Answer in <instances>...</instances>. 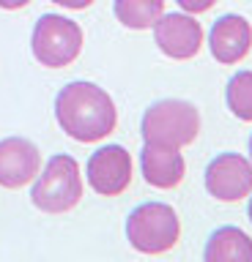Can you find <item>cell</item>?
Here are the masks:
<instances>
[{"mask_svg": "<svg viewBox=\"0 0 252 262\" xmlns=\"http://www.w3.org/2000/svg\"><path fill=\"white\" fill-rule=\"evenodd\" d=\"M55 118L77 142H99L118 126L115 101L93 82H69L55 98Z\"/></svg>", "mask_w": 252, "mask_h": 262, "instance_id": "6da1fadb", "label": "cell"}, {"mask_svg": "<svg viewBox=\"0 0 252 262\" xmlns=\"http://www.w3.org/2000/svg\"><path fill=\"white\" fill-rule=\"evenodd\" d=\"M140 131L148 145H167L181 150L200 134V112L195 104L181 98H162L145 110Z\"/></svg>", "mask_w": 252, "mask_h": 262, "instance_id": "7a4b0ae2", "label": "cell"}, {"mask_svg": "<svg viewBox=\"0 0 252 262\" xmlns=\"http://www.w3.org/2000/svg\"><path fill=\"white\" fill-rule=\"evenodd\" d=\"M33 191L30 202L44 213H69L83 200V178H80V164L66 153H58L47 161L44 169H38L33 178Z\"/></svg>", "mask_w": 252, "mask_h": 262, "instance_id": "3957f363", "label": "cell"}, {"mask_svg": "<svg viewBox=\"0 0 252 262\" xmlns=\"http://www.w3.org/2000/svg\"><path fill=\"white\" fill-rule=\"evenodd\" d=\"M129 246L140 254H165L176 249L181 237L178 213L167 202H145L129 213L126 219Z\"/></svg>", "mask_w": 252, "mask_h": 262, "instance_id": "277c9868", "label": "cell"}, {"mask_svg": "<svg viewBox=\"0 0 252 262\" xmlns=\"http://www.w3.org/2000/svg\"><path fill=\"white\" fill-rule=\"evenodd\" d=\"M30 49L36 60L47 69H63L74 63L83 49V28L61 14H44L33 28Z\"/></svg>", "mask_w": 252, "mask_h": 262, "instance_id": "5b68a950", "label": "cell"}, {"mask_svg": "<svg viewBox=\"0 0 252 262\" xmlns=\"http://www.w3.org/2000/svg\"><path fill=\"white\" fill-rule=\"evenodd\" d=\"M206 188L219 202H239L252 194V161L239 153H219L206 167Z\"/></svg>", "mask_w": 252, "mask_h": 262, "instance_id": "8992f818", "label": "cell"}, {"mask_svg": "<svg viewBox=\"0 0 252 262\" xmlns=\"http://www.w3.org/2000/svg\"><path fill=\"white\" fill-rule=\"evenodd\" d=\"M88 183L99 196H118L132 186V156L121 145H104L88 159Z\"/></svg>", "mask_w": 252, "mask_h": 262, "instance_id": "52a82bcc", "label": "cell"}, {"mask_svg": "<svg viewBox=\"0 0 252 262\" xmlns=\"http://www.w3.org/2000/svg\"><path fill=\"white\" fill-rule=\"evenodd\" d=\"M153 38L162 55L173 60H192L203 47V28L189 14H162L153 22Z\"/></svg>", "mask_w": 252, "mask_h": 262, "instance_id": "ba28073f", "label": "cell"}, {"mask_svg": "<svg viewBox=\"0 0 252 262\" xmlns=\"http://www.w3.org/2000/svg\"><path fill=\"white\" fill-rule=\"evenodd\" d=\"M42 169V153L25 137L0 139V186L22 188L38 175Z\"/></svg>", "mask_w": 252, "mask_h": 262, "instance_id": "9c48e42d", "label": "cell"}, {"mask_svg": "<svg viewBox=\"0 0 252 262\" xmlns=\"http://www.w3.org/2000/svg\"><path fill=\"white\" fill-rule=\"evenodd\" d=\"M208 49L222 66H236L252 49V25L239 14H225L208 33Z\"/></svg>", "mask_w": 252, "mask_h": 262, "instance_id": "30bf717a", "label": "cell"}, {"mask_svg": "<svg viewBox=\"0 0 252 262\" xmlns=\"http://www.w3.org/2000/svg\"><path fill=\"white\" fill-rule=\"evenodd\" d=\"M140 167L145 183L153 188H176L186 175V161L178 153V147L167 145H148L145 142L140 153Z\"/></svg>", "mask_w": 252, "mask_h": 262, "instance_id": "8fae6325", "label": "cell"}, {"mask_svg": "<svg viewBox=\"0 0 252 262\" xmlns=\"http://www.w3.org/2000/svg\"><path fill=\"white\" fill-rule=\"evenodd\" d=\"M203 257L206 262H252V237L239 227H219L211 232Z\"/></svg>", "mask_w": 252, "mask_h": 262, "instance_id": "7c38bea8", "label": "cell"}, {"mask_svg": "<svg viewBox=\"0 0 252 262\" xmlns=\"http://www.w3.org/2000/svg\"><path fill=\"white\" fill-rule=\"evenodd\" d=\"M165 14V0H115V19L129 30H148Z\"/></svg>", "mask_w": 252, "mask_h": 262, "instance_id": "4fadbf2b", "label": "cell"}, {"mask_svg": "<svg viewBox=\"0 0 252 262\" xmlns=\"http://www.w3.org/2000/svg\"><path fill=\"white\" fill-rule=\"evenodd\" d=\"M225 101L239 120L252 123V71H239L236 77H230L225 90Z\"/></svg>", "mask_w": 252, "mask_h": 262, "instance_id": "5bb4252c", "label": "cell"}, {"mask_svg": "<svg viewBox=\"0 0 252 262\" xmlns=\"http://www.w3.org/2000/svg\"><path fill=\"white\" fill-rule=\"evenodd\" d=\"M176 3L181 6L186 14H203V11H208L217 0H176Z\"/></svg>", "mask_w": 252, "mask_h": 262, "instance_id": "9a60e30c", "label": "cell"}, {"mask_svg": "<svg viewBox=\"0 0 252 262\" xmlns=\"http://www.w3.org/2000/svg\"><path fill=\"white\" fill-rule=\"evenodd\" d=\"M52 3H58L63 8H71V11H83V8H88L93 0H52Z\"/></svg>", "mask_w": 252, "mask_h": 262, "instance_id": "2e32d148", "label": "cell"}, {"mask_svg": "<svg viewBox=\"0 0 252 262\" xmlns=\"http://www.w3.org/2000/svg\"><path fill=\"white\" fill-rule=\"evenodd\" d=\"M30 0H0V8H6V11H17V8H25Z\"/></svg>", "mask_w": 252, "mask_h": 262, "instance_id": "e0dca14e", "label": "cell"}, {"mask_svg": "<svg viewBox=\"0 0 252 262\" xmlns=\"http://www.w3.org/2000/svg\"><path fill=\"white\" fill-rule=\"evenodd\" d=\"M247 213H249V221H252V196H249V208H247Z\"/></svg>", "mask_w": 252, "mask_h": 262, "instance_id": "ac0fdd59", "label": "cell"}, {"mask_svg": "<svg viewBox=\"0 0 252 262\" xmlns=\"http://www.w3.org/2000/svg\"><path fill=\"white\" fill-rule=\"evenodd\" d=\"M249 161H252V137H249Z\"/></svg>", "mask_w": 252, "mask_h": 262, "instance_id": "d6986e66", "label": "cell"}]
</instances>
